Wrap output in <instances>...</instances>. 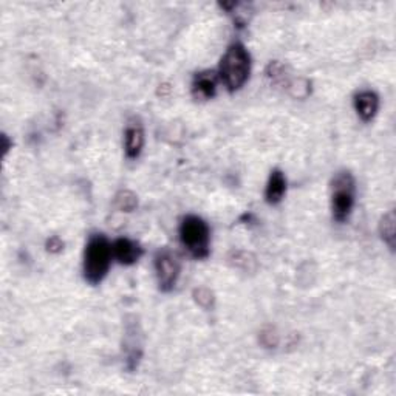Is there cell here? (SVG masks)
<instances>
[{
  "instance_id": "cell-10",
  "label": "cell",
  "mask_w": 396,
  "mask_h": 396,
  "mask_svg": "<svg viewBox=\"0 0 396 396\" xmlns=\"http://www.w3.org/2000/svg\"><path fill=\"white\" fill-rule=\"evenodd\" d=\"M285 192H286V178L284 175V172L272 170L268 179V184H266L265 189V200L268 201L270 205H277L282 201Z\"/></svg>"
},
{
  "instance_id": "cell-5",
  "label": "cell",
  "mask_w": 396,
  "mask_h": 396,
  "mask_svg": "<svg viewBox=\"0 0 396 396\" xmlns=\"http://www.w3.org/2000/svg\"><path fill=\"white\" fill-rule=\"evenodd\" d=\"M155 272L161 291L168 293L174 290L179 276V262L177 256L169 249L158 251L155 256Z\"/></svg>"
},
{
  "instance_id": "cell-7",
  "label": "cell",
  "mask_w": 396,
  "mask_h": 396,
  "mask_svg": "<svg viewBox=\"0 0 396 396\" xmlns=\"http://www.w3.org/2000/svg\"><path fill=\"white\" fill-rule=\"evenodd\" d=\"M217 91V75L214 71H201L192 81V96L200 101H206L215 96Z\"/></svg>"
},
{
  "instance_id": "cell-4",
  "label": "cell",
  "mask_w": 396,
  "mask_h": 396,
  "mask_svg": "<svg viewBox=\"0 0 396 396\" xmlns=\"http://www.w3.org/2000/svg\"><path fill=\"white\" fill-rule=\"evenodd\" d=\"M355 178L350 172H337L331 182V210L337 221L347 220L355 205Z\"/></svg>"
},
{
  "instance_id": "cell-9",
  "label": "cell",
  "mask_w": 396,
  "mask_h": 396,
  "mask_svg": "<svg viewBox=\"0 0 396 396\" xmlns=\"http://www.w3.org/2000/svg\"><path fill=\"white\" fill-rule=\"evenodd\" d=\"M144 146V131L140 122H131L124 133V149L129 158H136Z\"/></svg>"
},
{
  "instance_id": "cell-14",
  "label": "cell",
  "mask_w": 396,
  "mask_h": 396,
  "mask_svg": "<svg viewBox=\"0 0 396 396\" xmlns=\"http://www.w3.org/2000/svg\"><path fill=\"white\" fill-rule=\"evenodd\" d=\"M62 248H64V243L61 242L59 237H52V239L47 242V249L50 251V253H61Z\"/></svg>"
},
{
  "instance_id": "cell-6",
  "label": "cell",
  "mask_w": 396,
  "mask_h": 396,
  "mask_svg": "<svg viewBox=\"0 0 396 396\" xmlns=\"http://www.w3.org/2000/svg\"><path fill=\"white\" fill-rule=\"evenodd\" d=\"M112 251L113 257L122 265H133L138 262L142 256V248L140 244L131 239H124V237L113 242Z\"/></svg>"
},
{
  "instance_id": "cell-3",
  "label": "cell",
  "mask_w": 396,
  "mask_h": 396,
  "mask_svg": "<svg viewBox=\"0 0 396 396\" xmlns=\"http://www.w3.org/2000/svg\"><path fill=\"white\" fill-rule=\"evenodd\" d=\"M179 240L196 258H206L210 256V226L197 215H187L183 219L179 225Z\"/></svg>"
},
{
  "instance_id": "cell-8",
  "label": "cell",
  "mask_w": 396,
  "mask_h": 396,
  "mask_svg": "<svg viewBox=\"0 0 396 396\" xmlns=\"http://www.w3.org/2000/svg\"><path fill=\"white\" fill-rule=\"evenodd\" d=\"M355 109L362 121H370L379 109V98L372 90H362L355 96Z\"/></svg>"
},
{
  "instance_id": "cell-13",
  "label": "cell",
  "mask_w": 396,
  "mask_h": 396,
  "mask_svg": "<svg viewBox=\"0 0 396 396\" xmlns=\"http://www.w3.org/2000/svg\"><path fill=\"white\" fill-rule=\"evenodd\" d=\"M193 298H196L197 304L200 307H203L206 309L212 308L214 305V294L207 290V288H198V290L193 291Z\"/></svg>"
},
{
  "instance_id": "cell-2",
  "label": "cell",
  "mask_w": 396,
  "mask_h": 396,
  "mask_svg": "<svg viewBox=\"0 0 396 396\" xmlns=\"http://www.w3.org/2000/svg\"><path fill=\"white\" fill-rule=\"evenodd\" d=\"M113 251L110 242L103 234H93L84 253V277L91 285H98L109 272Z\"/></svg>"
},
{
  "instance_id": "cell-12",
  "label": "cell",
  "mask_w": 396,
  "mask_h": 396,
  "mask_svg": "<svg viewBox=\"0 0 396 396\" xmlns=\"http://www.w3.org/2000/svg\"><path fill=\"white\" fill-rule=\"evenodd\" d=\"M115 203H117L118 210L131 212L135 210L136 205H138V200H136L135 193H132L131 191H121L117 198H115Z\"/></svg>"
},
{
  "instance_id": "cell-1",
  "label": "cell",
  "mask_w": 396,
  "mask_h": 396,
  "mask_svg": "<svg viewBox=\"0 0 396 396\" xmlns=\"http://www.w3.org/2000/svg\"><path fill=\"white\" fill-rule=\"evenodd\" d=\"M251 73V56L244 45L235 42L223 54L219 67V76L229 91L240 90Z\"/></svg>"
},
{
  "instance_id": "cell-11",
  "label": "cell",
  "mask_w": 396,
  "mask_h": 396,
  "mask_svg": "<svg viewBox=\"0 0 396 396\" xmlns=\"http://www.w3.org/2000/svg\"><path fill=\"white\" fill-rule=\"evenodd\" d=\"M379 234L388 248L395 249V212L388 211L379 223Z\"/></svg>"
}]
</instances>
